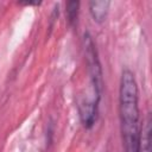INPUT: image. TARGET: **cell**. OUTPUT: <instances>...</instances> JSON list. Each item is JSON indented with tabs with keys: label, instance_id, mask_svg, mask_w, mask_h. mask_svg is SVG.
<instances>
[{
	"label": "cell",
	"instance_id": "1",
	"mask_svg": "<svg viewBox=\"0 0 152 152\" xmlns=\"http://www.w3.org/2000/svg\"><path fill=\"white\" fill-rule=\"evenodd\" d=\"M119 113L125 152H137L140 134L139 91L134 72L124 69L119 87Z\"/></svg>",
	"mask_w": 152,
	"mask_h": 152
},
{
	"label": "cell",
	"instance_id": "2",
	"mask_svg": "<svg viewBox=\"0 0 152 152\" xmlns=\"http://www.w3.org/2000/svg\"><path fill=\"white\" fill-rule=\"evenodd\" d=\"M83 50L84 56L88 65V72L90 76L91 86L94 89V94L96 99H101L102 88H103V76H102V68L101 63L97 56V50L95 46V43L93 40V37L89 32H86L83 34Z\"/></svg>",
	"mask_w": 152,
	"mask_h": 152
},
{
	"label": "cell",
	"instance_id": "3",
	"mask_svg": "<svg viewBox=\"0 0 152 152\" xmlns=\"http://www.w3.org/2000/svg\"><path fill=\"white\" fill-rule=\"evenodd\" d=\"M78 113H80V119L83 127L88 129L91 128L97 120L99 101L95 99L82 101L78 106Z\"/></svg>",
	"mask_w": 152,
	"mask_h": 152
},
{
	"label": "cell",
	"instance_id": "4",
	"mask_svg": "<svg viewBox=\"0 0 152 152\" xmlns=\"http://www.w3.org/2000/svg\"><path fill=\"white\" fill-rule=\"evenodd\" d=\"M137 152H151V115L147 114L146 119L140 126V134Z\"/></svg>",
	"mask_w": 152,
	"mask_h": 152
},
{
	"label": "cell",
	"instance_id": "5",
	"mask_svg": "<svg viewBox=\"0 0 152 152\" xmlns=\"http://www.w3.org/2000/svg\"><path fill=\"white\" fill-rule=\"evenodd\" d=\"M110 1L101 0V1H90L89 2V12L91 18L96 23H103L109 12Z\"/></svg>",
	"mask_w": 152,
	"mask_h": 152
},
{
	"label": "cell",
	"instance_id": "6",
	"mask_svg": "<svg viewBox=\"0 0 152 152\" xmlns=\"http://www.w3.org/2000/svg\"><path fill=\"white\" fill-rule=\"evenodd\" d=\"M78 8H80V2L78 1H69V2H66L65 14H66V19H68L69 25L72 26V27L77 24Z\"/></svg>",
	"mask_w": 152,
	"mask_h": 152
}]
</instances>
